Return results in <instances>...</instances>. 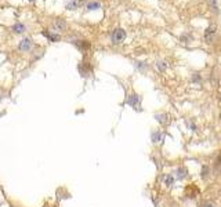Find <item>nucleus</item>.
Segmentation results:
<instances>
[{"instance_id": "obj_5", "label": "nucleus", "mask_w": 221, "mask_h": 207, "mask_svg": "<svg viewBox=\"0 0 221 207\" xmlns=\"http://www.w3.org/2000/svg\"><path fill=\"white\" fill-rule=\"evenodd\" d=\"M24 29H25V26H24L22 24H17V25H14V30H15L17 33L24 32Z\"/></svg>"}, {"instance_id": "obj_11", "label": "nucleus", "mask_w": 221, "mask_h": 207, "mask_svg": "<svg viewBox=\"0 0 221 207\" xmlns=\"http://www.w3.org/2000/svg\"><path fill=\"white\" fill-rule=\"evenodd\" d=\"M30 2H32V0H30Z\"/></svg>"}, {"instance_id": "obj_7", "label": "nucleus", "mask_w": 221, "mask_h": 207, "mask_svg": "<svg viewBox=\"0 0 221 207\" xmlns=\"http://www.w3.org/2000/svg\"><path fill=\"white\" fill-rule=\"evenodd\" d=\"M160 139H162V134L160 133H153L152 134V141L153 142H159Z\"/></svg>"}, {"instance_id": "obj_9", "label": "nucleus", "mask_w": 221, "mask_h": 207, "mask_svg": "<svg viewBox=\"0 0 221 207\" xmlns=\"http://www.w3.org/2000/svg\"><path fill=\"white\" fill-rule=\"evenodd\" d=\"M171 184H173V178L171 177H167V178H166V185H167V186H170Z\"/></svg>"}, {"instance_id": "obj_10", "label": "nucleus", "mask_w": 221, "mask_h": 207, "mask_svg": "<svg viewBox=\"0 0 221 207\" xmlns=\"http://www.w3.org/2000/svg\"><path fill=\"white\" fill-rule=\"evenodd\" d=\"M199 207H213V204H210V203H205V204H200Z\"/></svg>"}, {"instance_id": "obj_1", "label": "nucleus", "mask_w": 221, "mask_h": 207, "mask_svg": "<svg viewBox=\"0 0 221 207\" xmlns=\"http://www.w3.org/2000/svg\"><path fill=\"white\" fill-rule=\"evenodd\" d=\"M124 37H126V32L123 29H116L114 32V35H112V43L119 44V43H122L124 40Z\"/></svg>"}, {"instance_id": "obj_6", "label": "nucleus", "mask_w": 221, "mask_h": 207, "mask_svg": "<svg viewBox=\"0 0 221 207\" xmlns=\"http://www.w3.org/2000/svg\"><path fill=\"white\" fill-rule=\"evenodd\" d=\"M87 8H88V10H95V8H100V3H97V2L88 3L87 4Z\"/></svg>"}, {"instance_id": "obj_3", "label": "nucleus", "mask_w": 221, "mask_h": 207, "mask_svg": "<svg viewBox=\"0 0 221 207\" xmlns=\"http://www.w3.org/2000/svg\"><path fill=\"white\" fill-rule=\"evenodd\" d=\"M30 47V40L29 39H25V40H22L21 42V44H20V49L21 50H28Z\"/></svg>"}, {"instance_id": "obj_8", "label": "nucleus", "mask_w": 221, "mask_h": 207, "mask_svg": "<svg viewBox=\"0 0 221 207\" xmlns=\"http://www.w3.org/2000/svg\"><path fill=\"white\" fill-rule=\"evenodd\" d=\"M177 173H178V174H177V177L180 178V180H182V178L185 177V168H178V170H177Z\"/></svg>"}, {"instance_id": "obj_4", "label": "nucleus", "mask_w": 221, "mask_h": 207, "mask_svg": "<svg viewBox=\"0 0 221 207\" xmlns=\"http://www.w3.org/2000/svg\"><path fill=\"white\" fill-rule=\"evenodd\" d=\"M43 35H44L46 37H49V39L51 40V42H57V40L59 39V36H58V35H50L49 32H44V30H43Z\"/></svg>"}, {"instance_id": "obj_2", "label": "nucleus", "mask_w": 221, "mask_h": 207, "mask_svg": "<svg viewBox=\"0 0 221 207\" xmlns=\"http://www.w3.org/2000/svg\"><path fill=\"white\" fill-rule=\"evenodd\" d=\"M127 104H130L131 107L136 109V108L138 107V104H140V98H138V95H131V97L129 98V101H127Z\"/></svg>"}]
</instances>
